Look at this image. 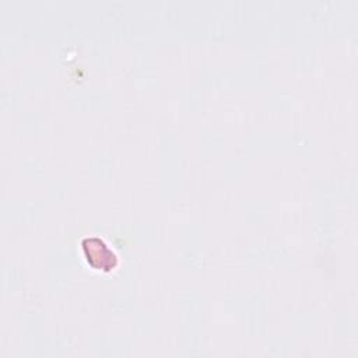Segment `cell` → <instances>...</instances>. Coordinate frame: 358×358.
I'll return each instance as SVG.
<instances>
[{"label": "cell", "instance_id": "cell-1", "mask_svg": "<svg viewBox=\"0 0 358 358\" xmlns=\"http://www.w3.org/2000/svg\"><path fill=\"white\" fill-rule=\"evenodd\" d=\"M88 264L95 270L109 271L116 267L117 257L113 250L98 236L85 238L81 243Z\"/></svg>", "mask_w": 358, "mask_h": 358}]
</instances>
